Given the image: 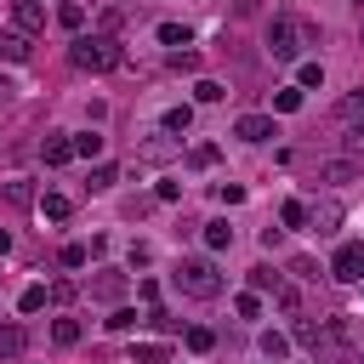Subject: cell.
Instances as JSON below:
<instances>
[{
    "label": "cell",
    "mask_w": 364,
    "mask_h": 364,
    "mask_svg": "<svg viewBox=\"0 0 364 364\" xmlns=\"http://www.w3.org/2000/svg\"><path fill=\"white\" fill-rule=\"evenodd\" d=\"M51 341H57V347H74V341H80V318H57V324H51Z\"/></svg>",
    "instance_id": "obj_21"
},
{
    "label": "cell",
    "mask_w": 364,
    "mask_h": 364,
    "mask_svg": "<svg viewBox=\"0 0 364 364\" xmlns=\"http://www.w3.org/2000/svg\"><path fill=\"white\" fill-rule=\"evenodd\" d=\"M307 46H318V28H313L307 17L279 11V17L267 23V51H273V57H284V63H290V57H301Z\"/></svg>",
    "instance_id": "obj_1"
},
{
    "label": "cell",
    "mask_w": 364,
    "mask_h": 364,
    "mask_svg": "<svg viewBox=\"0 0 364 364\" xmlns=\"http://www.w3.org/2000/svg\"><path fill=\"white\" fill-rule=\"evenodd\" d=\"M176 290L193 296V301H216V296H222V273H216V262H210V256H188V262L176 267Z\"/></svg>",
    "instance_id": "obj_2"
},
{
    "label": "cell",
    "mask_w": 364,
    "mask_h": 364,
    "mask_svg": "<svg viewBox=\"0 0 364 364\" xmlns=\"http://www.w3.org/2000/svg\"><path fill=\"white\" fill-rule=\"evenodd\" d=\"M34 205H40L46 222H63V216H68V199H63V193H46V199H34Z\"/></svg>",
    "instance_id": "obj_20"
},
{
    "label": "cell",
    "mask_w": 364,
    "mask_h": 364,
    "mask_svg": "<svg viewBox=\"0 0 364 364\" xmlns=\"http://www.w3.org/2000/svg\"><path fill=\"white\" fill-rule=\"evenodd\" d=\"M142 318H136V307H114V318H108V330H136Z\"/></svg>",
    "instance_id": "obj_34"
},
{
    "label": "cell",
    "mask_w": 364,
    "mask_h": 364,
    "mask_svg": "<svg viewBox=\"0 0 364 364\" xmlns=\"http://www.w3.org/2000/svg\"><path fill=\"white\" fill-rule=\"evenodd\" d=\"M284 353H290V341H284L279 330H267V336H262V358H273V364H279Z\"/></svg>",
    "instance_id": "obj_27"
},
{
    "label": "cell",
    "mask_w": 364,
    "mask_h": 364,
    "mask_svg": "<svg viewBox=\"0 0 364 364\" xmlns=\"http://www.w3.org/2000/svg\"><path fill=\"white\" fill-rule=\"evenodd\" d=\"M358 6H364V0H358Z\"/></svg>",
    "instance_id": "obj_42"
},
{
    "label": "cell",
    "mask_w": 364,
    "mask_h": 364,
    "mask_svg": "<svg viewBox=\"0 0 364 364\" xmlns=\"http://www.w3.org/2000/svg\"><path fill=\"white\" fill-rule=\"evenodd\" d=\"M0 57H6V63H23V57H28V40H23L17 28H0Z\"/></svg>",
    "instance_id": "obj_11"
},
{
    "label": "cell",
    "mask_w": 364,
    "mask_h": 364,
    "mask_svg": "<svg viewBox=\"0 0 364 364\" xmlns=\"http://www.w3.org/2000/svg\"><path fill=\"white\" fill-rule=\"evenodd\" d=\"M296 85L301 91H324V63H301L296 68Z\"/></svg>",
    "instance_id": "obj_14"
},
{
    "label": "cell",
    "mask_w": 364,
    "mask_h": 364,
    "mask_svg": "<svg viewBox=\"0 0 364 364\" xmlns=\"http://www.w3.org/2000/svg\"><path fill=\"white\" fill-rule=\"evenodd\" d=\"M57 23H63L68 34H80V28H85V6H80V0H63V6H57Z\"/></svg>",
    "instance_id": "obj_12"
},
{
    "label": "cell",
    "mask_w": 364,
    "mask_h": 364,
    "mask_svg": "<svg viewBox=\"0 0 364 364\" xmlns=\"http://www.w3.org/2000/svg\"><path fill=\"white\" fill-rule=\"evenodd\" d=\"M358 165H364V159H353V154H336V159H324V165H318V182H330V188H341V182H358Z\"/></svg>",
    "instance_id": "obj_7"
},
{
    "label": "cell",
    "mask_w": 364,
    "mask_h": 364,
    "mask_svg": "<svg viewBox=\"0 0 364 364\" xmlns=\"http://www.w3.org/2000/svg\"><path fill=\"white\" fill-rule=\"evenodd\" d=\"M188 165H193V171H210V165H216V148H210V142H193V148H188Z\"/></svg>",
    "instance_id": "obj_23"
},
{
    "label": "cell",
    "mask_w": 364,
    "mask_h": 364,
    "mask_svg": "<svg viewBox=\"0 0 364 364\" xmlns=\"http://www.w3.org/2000/svg\"><path fill=\"white\" fill-rule=\"evenodd\" d=\"M216 199H222V205H239V199H245V188H239V182H222V188H216Z\"/></svg>",
    "instance_id": "obj_37"
},
{
    "label": "cell",
    "mask_w": 364,
    "mask_h": 364,
    "mask_svg": "<svg viewBox=\"0 0 364 364\" xmlns=\"http://www.w3.org/2000/svg\"><path fill=\"white\" fill-rule=\"evenodd\" d=\"M114 176H119V171H114L108 159H97V165H91V188H114Z\"/></svg>",
    "instance_id": "obj_32"
},
{
    "label": "cell",
    "mask_w": 364,
    "mask_h": 364,
    "mask_svg": "<svg viewBox=\"0 0 364 364\" xmlns=\"http://www.w3.org/2000/svg\"><path fill=\"white\" fill-rule=\"evenodd\" d=\"M296 341L313 353V341H318V324H307V318H301V324H296Z\"/></svg>",
    "instance_id": "obj_39"
},
{
    "label": "cell",
    "mask_w": 364,
    "mask_h": 364,
    "mask_svg": "<svg viewBox=\"0 0 364 364\" xmlns=\"http://www.w3.org/2000/svg\"><path fill=\"white\" fill-rule=\"evenodd\" d=\"M6 250H11V233H0V256H6Z\"/></svg>",
    "instance_id": "obj_40"
},
{
    "label": "cell",
    "mask_w": 364,
    "mask_h": 364,
    "mask_svg": "<svg viewBox=\"0 0 364 364\" xmlns=\"http://www.w3.org/2000/svg\"><path fill=\"white\" fill-rule=\"evenodd\" d=\"M233 136L239 142H267V136H279V125H273V114H239Z\"/></svg>",
    "instance_id": "obj_6"
},
{
    "label": "cell",
    "mask_w": 364,
    "mask_h": 364,
    "mask_svg": "<svg viewBox=\"0 0 364 364\" xmlns=\"http://www.w3.org/2000/svg\"><path fill=\"white\" fill-rule=\"evenodd\" d=\"M330 279H341V284H358V279H364V245H358V239L336 245V256H330Z\"/></svg>",
    "instance_id": "obj_4"
},
{
    "label": "cell",
    "mask_w": 364,
    "mask_h": 364,
    "mask_svg": "<svg viewBox=\"0 0 364 364\" xmlns=\"http://www.w3.org/2000/svg\"><path fill=\"white\" fill-rule=\"evenodd\" d=\"M57 262H63V267H85V262H91V245H63Z\"/></svg>",
    "instance_id": "obj_29"
},
{
    "label": "cell",
    "mask_w": 364,
    "mask_h": 364,
    "mask_svg": "<svg viewBox=\"0 0 364 364\" xmlns=\"http://www.w3.org/2000/svg\"><path fill=\"white\" fill-rule=\"evenodd\" d=\"M0 199L17 205V210H28V205H34V188H28L23 176H11V182H0Z\"/></svg>",
    "instance_id": "obj_9"
},
{
    "label": "cell",
    "mask_w": 364,
    "mask_h": 364,
    "mask_svg": "<svg viewBox=\"0 0 364 364\" xmlns=\"http://www.w3.org/2000/svg\"><path fill=\"white\" fill-rule=\"evenodd\" d=\"M46 307V284H28L23 296H17V313H40Z\"/></svg>",
    "instance_id": "obj_26"
},
{
    "label": "cell",
    "mask_w": 364,
    "mask_h": 364,
    "mask_svg": "<svg viewBox=\"0 0 364 364\" xmlns=\"http://www.w3.org/2000/svg\"><path fill=\"white\" fill-rule=\"evenodd\" d=\"M40 159H46V165H68V159H74V142H68V136H46Z\"/></svg>",
    "instance_id": "obj_10"
},
{
    "label": "cell",
    "mask_w": 364,
    "mask_h": 364,
    "mask_svg": "<svg viewBox=\"0 0 364 364\" xmlns=\"http://www.w3.org/2000/svg\"><path fill=\"white\" fill-rule=\"evenodd\" d=\"M0 97H11V80H6V74H0Z\"/></svg>",
    "instance_id": "obj_41"
},
{
    "label": "cell",
    "mask_w": 364,
    "mask_h": 364,
    "mask_svg": "<svg viewBox=\"0 0 364 364\" xmlns=\"http://www.w3.org/2000/svg\"><path fill=\"white\" fill-rule=\"evenodd\" d=\"M210 347H216V336H210L205 324H193V330H188V353H210Z\"/></svg>",
    "instance_id": "obj_30"
},
{
    "label": "cell",
    "mask_w": 364,
    "mask_h": 364,
    "mask_svg": "<svg viewBox=\"0 0 364 364\" xmlns=\"http://www.w3.org/2000/svg\"><path fill=\"white\" fill-rule=\"evenodd\" d=\"M250 284H256V290H279V273H273V267H256Z\"/></svg>",
    "instance_id": "obj_35"
},
{
    "label": "cell",
    "mask_w": 364,
    "mask_h": 364,
    "mask_svg": "<svg viewBox=\"0 0 364 364\" xmlns=\"http://www.w3.org/2000/svg\"><path fill=\"white\" fill-rule=\"evenodd\" d=\"M341 148H347L353 159H364V114H358V119H347V136H341Z\"/></svg>",
    "instance_id": "obj_18"
},
{
    "label": "cell",
    "mask_w": 364,
    "mask_h": 364,
    "mask_svg": "<svg viewBox=\"0 0 364 364\" xmlns=\"http://www.w3.org/2000/svg\"><path fill=\"white\" fill-rule=\"evenodd\" d=\"M91 296H102V301H119V296H125V279H119V273L108 267V273H102V279L91 284Z\"/></svg>",
    "instance_id": "obj_13"
},
{
    "label": "cell",
    "mask_w": 364,
    "mask_h": 364,
    "mask_svg": "<svg viewBox=\"0 0 364 364\" xmlns=\"http://www.w3.org/2000/svg\"><path fill=\"white\" fill-rule=\"evenodd\" d=\"M136 358H142V364H165V347H159V341H142Z\"/></svg>",
    "instance_id": "obj_36"
},
{
    "label": "cell",
    "mask_w": 364,
    "mask_h": 364,
    "mask_svg": "<svg viewBox=\"0 0 364 364\" xmlns=\"http://www.w3.org/2000/svg\"><path fill=\"white\" fill-rule=\"evenodd\" d=\"M233 245V228L228 222H205V250H228Z\"/></svg>",
    "instance_id": "obj_16"
},
{
    "label": "cell",
    "mask_w": 364,
    "mask_h": 364,
    "mask_svg": "<svg viewBox=\"0 0 364 364\" xmlns=\"http://www.w3.org/2000/svg\"><path fill=\"white\" fill-rule=\"evenodd\" d=\"M358 114H364V85H358V91H347V97L336 102V119H341V125H347V119H358Z\"/></svg>",
    "instance_id": "obj_17"
},
{
    "label": "cell",
    "mask_w": 364,
    "mask_h": 364,
    "mask_svg": "<svg viewBox=\"0 0 364 364\" xmlns=\"http://www.w3.org/2000/svg\"><path fill=\"white\" fill-rule=\"evenodd\" d=\"M11 28L28 40V34H40L46 28V6L40 0H11Z\"/></svg>",
    "instance_id": "obj_5"
},
{
    "label": "cell",
    "mask_w": 364,
    "mask_h": 364,
    "mask_svg": "<svg viewBox=\"0 0 364 364\" xmlns=\"http://www.w3.org/2000/svg\"><path fill=\"white\" fill-rule=\"evenodd\" d=\"M68 142H74V159H97V154H102V136H97V131H80V136H68Z\"/></svg>",
    "instance_id": "obj_15"
},
{
    "label": "cell",
    "mask_w": 364,
    "mask_h": 364,
    "mask_svg": "<svg viewBox=\"0 0 364 364\" xmlns=\"http://www.w3.org/2000/svg\"><path fill=\"white\" fill-rule=\"evenodd\" d=\"M23 347H28V330H23V324H11V318H6V324H0V358H17V353H23Z\"/></svg>",
    "instance_id": "obj_8"
},
{
    "label": "cell",
    "mask_w": 364,
    "mask_h": 364,
    "mask_svg": "<svg viewBox=\"0 0 364 364\" xmlns=\"http://www.w3.org/2000/svg\"><path fill=\"white\" fill-rule=\"evenodd\" d=\"M68 57H74V68H91V74H102V68H119V57H125V51H119L108 34H80Z\"/></svg>",
    "instance_id": "obj_3"
},
{
    "label": "cell",
    "mask_w": 364,
    "mask_h": 364,
    "mask_svg": "<svg viewBox=\"0 0 364 364\" xmlns=\"http://www.w3.org/2000/svg\"><path fill=\"white\" fill-rule=\"evenodd\" d=\"M233 307H239V318H262V296H256V290H245Z\"/></svg>",
    "instance_id": "obj_33"
},
{
    "label": "cell",
    "mask_w": 364,
    "mask_h": 364,
    "mask_svg": "<svg viewBox=\"0 0 364 364\" xmlns=\"http://www.w3.org/2000/svg\"><path fill=\"white\" fill-rule=\"evenodd\" d=\"M188 125H193V108H188V102H182V108H171V114H165V131H188Z\"/></svg>",
    "instance_id": "obj_31"
},
{
    "label": "cell",
    "mask_w": 364,
    "mask_h": 364,
    "mask_svg": "<svg viewBox=\"0 0 364 364\" xmlns=\"http://www.w3.org/2000/svg\"><path fill=\"white\" fill-rule=\"evenodd\" d=\"M273 108H279V114H296V108H301V85H284V91L273 97Z\"/></svg>",
    "instance_id": "obj_28"
},
{
    "label": "cell",
    "mask_w": 364,
    "mask_h": 364,
    "mask_svg": "<svg viewBox=\"0 0 364 364\" xmlns=\"http://www.w3.org/2000/svg\"><path fill=\"white\" fill-rule=\"evenodd\" d=\"M159 40H165L171 51H182V46H193V34H188L182 23H159Z\"/></svg>",
    "instance_id": "obj_19"
},
{
    "label": "cell",
    "mask_w": 364,
    "mask_h": 364,
    "mask_svg": "<svg viewBox=\"0 0 364 364\" xmlns=\"http://www.w3.org/2000/svg\"><path fill=\"white\" fill-rule=\"evenodd\" d=\"M307 222H313L318 233H330V228L341 222V210H336V205H318V210H307Z\"/></svg>",
    "instance_id": "obj_25"
},
{
    "label": "cell",
    "mask_w": 364,
    "mask_h": 364,
    "mask_svg": "<svg viewBox=\"0 0 364 364\" xmlns=\"http://www.w3.org/2000/svg\"><path fill=\"white\" fill-rule=\"evenodd\" d=\"M279 222H284V228H307V205H301V199H284Z\"/></svg>",
    "instance_id": "obj_24"
},
{
    "label": "cell",
    "mask_w": 364,
    "mask_h": 364,
    "mask_svg": "<svg viewBox=\"0 0 364 364\" xmlns=\"http://www.w3.org/2000/svg\"><path fill=\"white\" fill-rule=\"evenodd\" d=\"M222 97H228L222 80H199V85H193V102H222Z\"/></svg>",
    "instance_id": "obj_22"
},
{
    "label": "cell",
    "mask_w": 364,
    "mask_h": 364,
    "mask_svg": "<svg viewBox=\"0 0 364 364\" xmlns=\"http://www.w3.org/2000/svg\"><path fill=\"white\" fill-rule=\"evenodd\" d=\"M273 296H279V307H284V313H296V307H301V296H296V290H290V284H279V290H273Z\"/></svg>",
    "instance_id": "obj_38"
}]
</instances>
